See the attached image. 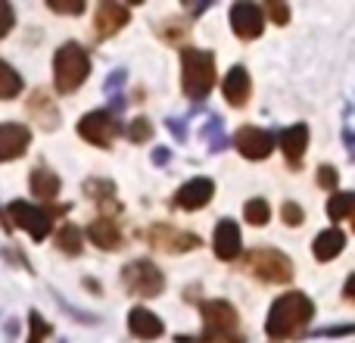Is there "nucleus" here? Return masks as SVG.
<instances>
[{
	"label": "nucleus",
	"mask_w": 355,
	"mask_h": 343,
	"mask_svg": "<svg viewBox=\"0 0 355 343\" xmlns=\"http://www.w3.org/2000/svg\"><path fill=\"white\" fill-rule=\"evenodd\" d=\"M343 246H346V234L340 231V228H327V231H321L318 237H315L312 250H315L318 262H331V259H337L340 253H343Z\"/></svg>",
	"instance_id": "obj_20"
},
{
	"label": "nucleus",
	"mask_w": 355,
	"mask_h": 343,
	"mask_svg": "<svg viewBox=\"0 0 355 343\" xmlns=\"http://www.w3.org/2000/svg\"><path fill=\"white\" fill-rule=\"evenodd\" d=\"M0 219H3V228H6V215L3 212H0Z\"/></svg>",
	"instance_id": "obj_40"
},
{
	"label": "nucleus",
	"mask_w": 355,
	"mask_h": 343,
	"mask_svg": "<svg viewBox=\"0 0 355 343\" xmlns=\"http://www.w3.org/2000/svg\"><path fill=\"white\" fill-rule=\"evenodd\" d=\"M268 16L275 19L277 25H287V22H290V6H287V3H277V0H271V3H268Z\"/></svg>",
	"instance_id": "obj_34"
},
{
	"label": "nucleus",
	"mask_w": 355,
	"mask_h": 343,
	"mask_svg": "<svg viewBox=\"0 0 355 343\" xmlns=\"http://www.w3.org/2000/svg\"><path fill=\"white\" fill-rule=\"evenodd\" d=\"M28 187H31V194H35L37 200H53V196L60 194L62 181H60V175H56V172H50V169H35V172L28 175Z\"/></svg>",
	"instance_id": "obj_22"
},
{
	"label": "nucleus",
	"mask_w": 355,
	"mask_h": 343,
	"mask_svg": "<svg viewBox=\"0 0 355 343\" xmlns=\"http://www.w3.org/2000/svg\"><path fill=\"white\" fill-rule=\"evenodd\" d=\"M12 22H16V12H12V6L0 0V37L10 35V31H12Z\"/></svg>",
	"instance_id": "obj_33"
},
{
	"label": "nucleus",
	"mask_w": 355,
	"mask_h": 343,
	"mask_svg": "<svg viewBox=\"0 0 355 343\" xmlns=\"http://www.w3.org/2000/svg\"><path fill=\"white\" fill-rule=\"evenodd\" d=\"M47 6L53 12H62V16H81L85 12V0H75V3H60V0H47Z\"/></svg>",
	"instance_id": "obj_30"
},
{
	"label": "nucleus",
	"mask_w": 355,
	"mask_h": 343,
	"mask_svg": "<svg viewBox=\"0 0 355 343\" xmlns=\"http://www.w3.org/2000/svg\"><path fill=\"white\" fill-rule=\"evenodd\" d=\"M234 147L246 156V160H268L271 150H275V135L256 125H246L234 135Z\"/></svg>",
	"instance_id": "obj_10"
},
{
	"label": "nucleus",
	"mask_w": 355,
	"mask_h": 343,
	"mask_svg": "<svg viewBox=\"0 0 355 343\" xmlns=\"http://www.w3.org/2000/svg\"><path fill=\"white\" fill-rule=\"evenodd\" d=\"M243 215H246V221H250V225H268V219H271V209H268V203L265 200H250L246 203V209H243Z\"/></svg>",
	"instance_id": "obj_27"
},
{
	"label": "nucleus",
	"mask_w": 355,
	"mask_h": 343,
	"mask_svg": "<svg viewBox=\"0 0 355 343\" xmlns=\"http://www.w3.org/2000/svg\"><path fill=\"white\" fill-rule=\"evenodd\" d=\"M221 91H225V100L231 106H243L250 100V91H252V81H250V72L243 66H234L231 72L225 75L221 81Z\"/></svg>",
	"instance_id": "obj_17"
},
{
	"label": "nucleus",
	"mask_w": 355,
	"mask_h": 343,
	"mask_svg": "<svg viewBox=\"0 0 355 343\" xmlns=\"http://www.w3.org/2000/svg\"><path fill=\"white\" fill-rule=\"evenodd\" d=\"M122 284L137 296H156L166 290V275L150 259H135L122 269Z\"/></svg>",
	"instance_id": "obj_6"
},
{
	"label": "nucleus",
	"mask_w": 355,
	"mask_h": 343,
	"mask_svg": "<svg viewBox=\"0 0 355 343\" xmlns=\"http://www.w3.org/2000/svg\"><path fill=\"white\" fill-rule=\"evenodd\" d=\"M119 131H122L119 122L112 119V112H106V110L87 112V116L78 122V135L85 137V141H91L94 147H110V144L119 137Z\"/></svg>",
	"instance_id": "obj_8"
},
{
	"label": "nucleus",
	"mask_w": 355,
	"mask_h": 343,
	"mask_svg": "<svg viewBox=\"0 0 355 343\" xmlns=\"http://www.w3.org/2000/svg\"><path fill=\"white\" fill-rule=\"evenodd\" d=\"M28 112H31V119H35L41 128H47V131L56 128V122H60V110H56V103L50 100L47 91H35V94H31Z\"/></svg>",
	"instance_id": "obj_19"
},
{
	"label": "nucleus",
	"mask_w": 355,
	"mask_h": 343,
	"mask_svg": "<svg viewBox=\"0 0 355 343\" xmlns=\"http://www.w3.org/2000/svg\"><path fill=\"white\" fill-rule=\"evenodd\" d=\"M147 240L156 246V250H166V253H187L200 246V237L190 231H178L175 225L168 221H156L153 228L147 231Z\"/></svg>",
	"instance_id": "obj_9"
},
{
	"label": "nucleus",
	"mask_w": 355,
	"mask_h": 343,
	"mask_svg": "<svg viewBox=\"0 0 355 343\" xmlns=\"http://www.w3.org/2000/svg\"><path fill=\"white\" fill-rule=\"evenodd\" d=\"M87 237L100 246V250H119L122 246V231L112 219H97L91 228H87Z\"/></svg>",
	"instance_id": "obj_21"
},
{
	"label": "nucleus",
	"mask_w": 355,
	"mask_h": 343,
	"mask_svg": "<svg viewBox=\"0 0 355 343\" xmlns=\"http://www.w3.org/2000/svg\"><path fill=\"white\" fill-rule=\"evenodd\" d=\"M200 315H202V343H243L240 315L227 300H202Z\"/></svg>",
	"instance_id": "obj_2"
},
{
	"label": "nucleus",
	"mask_w": 355,
	"mask_h": 343,
	"mask_svg": "<svg viewBox=\"0 0 355 343\" xmlns=\"http://www.w3.org/2000/svg\"><path fill=\"white\" fill-rule=\"evenodd\" d=\"M16 94H22V78H19L16 69L0 60V100H10Z\"/></svg>",
	"instance_id": "obj_23"
},
{
	"label": "nucleus",
	"mask_w": 355,
	"mask_h": 343,
	"mask_svg": "<svg viewBox=\"0 0 355 343\" xmlns=\"http://www.w3.org/2000/svg\"><path fill=\"white\" fill-rule=\"evenodd\" d=\"M85 190L94 196V203H97V206L119 209L116 196H112V184H110V181H87V184H85Z\"/></svg>",
	"instance_id": "obj_26"
},
{
	"label": "nucleus",
	"mask_w": 355,
	"mask_h": 343,
	"mask_svg": "<svg viewBox=\"0 0 355 343\" xmlns=\"http://www.w3.org/2000/svg\"><path fill=\"white\" fill-rule=\"evenodd\" d=\"M56 246H60L62 253H69V256H78L81 253V228L62 225L60 231H56Z\"/></svg>",
	"instance_id": "obj_24"
},
{
	"label": "nucleus",
	"mask_w": 355,
	"mask_h": 343,
	"mask_svg": "<svg viewBox=\"0 0 355 343\" xmlns=\"http://www.w3.org/2000/svg\"><path fill=\"white\" fill-rule=\"evenodd\" d=\"M212 194H215V181H212V178H193V181H187L175 194V206L193 212V209L206 206V203L212 200Z\"/></svg>",
	"instance_id": "obj_15"
},
{
	"label": "nucleus",
	"mask_w": 355,
	"mask_h": 343,
	"mask_svg": "<svg viewBox=\"0 0 355 343\" xmlns=\"http://www.w3.org/2000/svg\"><path fill=\"white\" fill-rule=\"evenodd\" d=\"M231 28L237 37H243V41H252V37L262 35L265 28V12L259 10L256 3H246V0H240V3L231 6Z\"/></svg>",
	"instance_id": "obj_11"
},
{
	"label": "nucleus",
	"mask_w": 355,
	"mask_h": 343,
	"mask_svg": "<svg viewBox=\"0 0 355 343\" xmlns=\"http://www.w3.org/2000/svg\"><path fill=\"white\" fill-rule=\"evenodd\" d=\"M250 271L265 284H287L293 278V262L290 256H284L281 250H271V246H259L246 256Z\"/></svg>",
	"instance_id": "obj_5"
},
{
	"label": "nucleus",
	"mask_w": 355,
	"mask_h": 343,
	"mask_svg": "<svg viewBox=\"0 0 355 343\" xmlns=\"http://www.w3.org/2000/svg\"><path fill=\"white\" fill-rule=\"evenodd\" d=\"M3 215L10 219L6 228H12V225L22 228V231L31 234V240H44L50 234V212H44V209L31 206V203H25V200H12Z\"/></svg>",
	"instance_id": "obj_7"
},
{
	"label": "nucleus",
	"mask_w": 355,
	"mask_h": 343,
	"mask_svg": "<svg viewBox=\"0 0 355 343\" xmlns=\"http://www.w3.org/2000/svg\"><path fill=\"white\" fill-rule=\"evenodd\" d=\"M168 128H172V135L178 137V141L187 137V128H184V122H178V119H168Z\"/></svg>",
	"instance_id": "obj_37"
},
{
	"label": "nucleus",
	"mask_w": 355,
	"mask_h": 343,
	"mask_svg": "<svg viewBox=\"0 0 355 343\" xmlns=\"http://www.w3.org/2000/svg\"><path fill=\"white\" fill-rule=\"evenodd\" d=\"M281 219L287 221V225H302V219H306V212H302V209L296 206L293 200H287V203H284V206H281Z\"/></svg>",
	"instance_id": "obj_32"
},
{
	"label": "nucleus",
	"mask_w": 355,
	"mask_h": 343,
	"mask_svg": "<svg viewBox=\"0 0 355 343\" xmlns=\"http://www.w3.org/2000/svg\"><path fill=\"white\" fill-rule=\"evenodd\" d=\"M31 131L19 122H6L0 125V162H12L28 150Z\"/></svg>",
	"instance_id": "obj_13"
},
{
	"label": "nucleus",
	"mask_w": 355,
	"mask_h": 343,
	"mask_svg": "<svg viewBox=\"0 0 355 343\" xmlns=\"http://www.w3.org/2000/svg\"><path fill=\"white\" fill-rule=\"evenodd\" d=\"M318 184H321L324 190H334V187H337V169H334V166H321V169H318Z\"/></svg>",
	"instance_id": "obj_35"
},
{
	"label": "nucleus",
	"mask_w": 355,
	"mask_h": 343,
	"mask_svg": "<svg viewBox=\"0 0 355 343\" xmlns=\"http://www.w3.org/2000/svg\"><path fill=\"white\" fill-rule=\"evenodd\" d=\"M159 35L166 37V41H181V37L187 35V28H184V25L178 28V22H162L159 25Z\"/></svg>",
	"instance_id": "obj_36"
},
{
	"label": "nucleus",
	"mask_w": 355,
	"mask_h": 343,
	"mask_svg": "<svg viewBox=\"0 0 355 343\" xmlns=\"http://www.w3.org/2000/svg\"><path fill=\"white\" fill-rule=\"evenodd\" d=\"M53 334V328L44 321L41 312H28V343H44Z\"/></svg>",
	"instance_id": "obj_28"
},
{
	"label": "nucleus",
	"mask_w": 355,
	"mask_h": 343,
	"mask_svg": "<svg viewBox=\"0 0 355 343\" xmlns=\"http://www.w3.org/2000/svg\"><path fill=\"white\" fill-rule=\"evenodd\" d=\"M352 209H355V196L352 194H334L331 200H327V215H331L334 221H343V219H349L352 215Z\"/></svg>",
	"instance_id": "obj_25"
},
{
	"label": "nucleus",
	"mask_w": 355,
	"mask_h": 343,
	"mask_svg": "<svg viewBox=\"0 0 355 343\" xmlns=\"http://www.w3.org/2000/svg\"><path fill=\"white\" fill-rule=\"evenodd\" d=\"M202 137H209V141H212V150L225 147V137H221V122H218V119H212L209 125H202Z\"/></svg>",
	"instance_id": "obj_31"
},
{
	"label": "nucleus",
	"mask_w": 355,
	"mask_h": 343,
	"mask_svg": "<svg viewBox=\"0 0 355 343\" xmlns=\"http://www.w3.org/2000/svg\"><path fill=\"white\" fill-rule=\"evenodd\" d=\"M128 16H131L128 6L106 0V3L97 6V19H94V35H97L100 41H106V37L119 35V31H122V25H128Z\"/></svg>",
	"instance_id": "obj_12"
},
{
	"label": "nucleus",
	"mask_w": 355,
	"mask_h": 343,
	"mask_svg": "<svg viewBox=\"0 0 355 343\" xmlns=\"http://www.w3.org/2000/svg\"><path fill=\"white\" fill-rule=\"evenodd\" d=\"M153 162H156V166H166V162H168V150L166 147H156L153 150Z\"/></svg>",
	"instance_id": "obj_38"
},
{
	"label": "nucleus",
	"mask_w": 355,
	"mask_h": 343,
	"mask_svg": "<svg viewBox=\"0 0 355 343\" xmlns=\"http://www.w3.org/2000/svg\"><path fill=\"white\" fill-rule=\"evenodd\" d=\"M122 81H125V72H122V69H119V72H112V78H110V85H106V87H110V91H112V87H119V85H122Z\"/></svg>",
	"instance_id": "obj_39"
},
{
	"label": "nucleus",
	"mask_w": 355,
	"mask_h": 343,
	"mask_svg": "<svg viewBox=\"0 0 355 343\" xmlns=\"http://www.w3.org/2000/svg\"><path fill=\"white\" fill-rule=\"evenodd\" d=\"M150 137H153V122L150 119H135V122L128 125V141L131 144H147Z\"/></svg>",
	"instance_id": "obj_29"
},
{
	"label": "nucleus",
	"mask_w": 355,
	"mask_h": 343,
	"mask_svg": "<svg viewBox=\"0 0 355 343\" xmlns=\"http://www.w3.org/2000/svg\"><path fill=\"white\" fill-rule=\"evenodd\" d=\"M277 141H281V150H284V156H287V162L296 169L309 147V128L306 125H290V128H284L281 135H277Z\"/></svg>",
	"instance_id": "obj_18"
},
{
	"label": "nucleus",
	"mask_w": 355,
	"mask_h": 343,
	"mask_svg": "<svg viewBox=\"0 0 355 343\" xmlns=\"http://www.w3.org/2000/svg\"><path fill=\"white\" fill-rule=\"evenodd\" d=\"M91 75V56L81 44L69 41L53 53V85L60 94H72Z\"/></svg>",
	"instance_id": "obj_4"
},
{
	"label": "nucleus",
	"mask_w": 355,
	"mask_h": 343,
	"mask_svg": "<svg viewBox=\"0 0 355 343\" xmlns=\"http://www.w3.org/2000/svg\"><path fill=\"white\" fill-rule=\"evenodd\" d=\"M128 331L135 334V337H141V340H156V337H162V319L159 315H153L150 309H144V306H135L128 312Z\"/></svg>",
	"instance_id": "obj_16"
},
{
	"label": "nucleus",
	"mask_w": 355,
	"mask_h": 343,
	"mask_svg": "<svg viewBox=\"0 0 355 343\" xmlns=\"http://www.w3.org/2000/svg\"><path fill=\"white\" fill-rule=\"evenodd\" d=\"M181 85L190 100H206L209 91L215 87V56L209 50H181Z\"/></svg>",
	"instance_id": "obj_3"
},
{
	"label": "nucleus",
	"mask_w": 355,
	"mask_h": 343,
	"mask_svg": "<svg viewBox=\"0 0 355 343\" xmlns=\"http://www.w3.org/2000/svg\"><path fill=\"white\" fill-rule=\"evenodd\" d=\"M315 315V303L306 294H284L281 300L271 303L268 321H265V334L271 340H293L302 337L306 325Z\"/></svg>",
	"instance_id": "obj_1"
},
{
	"label": "nucleus",
	"mask_w": 355,
	"mask_h": 343,
	"mask_svg": "<svg viewBox=\"0 0 355 343\" xmlns=\"http://www.w3.org/2000/svg\"><path fill=\"white\" fill-rule=\"evenodd\" d=\"M215 256L225 259V262H231V259L240 256V250H243V237H240V228L234 219H221L218 225H215Z\"/></svg>",
	"instance_id": "obj_14"
}]
</instances>
